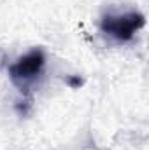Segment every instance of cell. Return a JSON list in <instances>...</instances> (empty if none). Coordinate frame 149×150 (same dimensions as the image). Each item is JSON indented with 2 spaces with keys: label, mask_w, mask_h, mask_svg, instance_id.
<instances>
[{
  "label": "cell",
  "mask_w": 149,
  "mask_h": 150,
  "mask_svg": "<svg viewBox=\"0 0 149 150\" xmlns=\"http://www.w3.org/2000/svg\"><path fill=\"white\" fill-rule=\"evenodd\" d=\"M146 25L144 14L137 11L123 14H105L100 21V30L117 42H128Z\"/></svg>",
  "instance_id": "7a4b0ae2"
},
{
  "label": "cell",
  "mask_w": 149,
  "mask_h": 150,
  "mask_svg": "<svg viewBox=\"0 0 149 150\" xmlns=\"http://www.w3.org/2000/svg\"><path fill=\"white\" fill-rule=\"evenodd\" d=\"M44 65H46L44 51L34 49L9 67V77L14 86H18L21 91H27L37 82V79L44 70Z\"/></svg>",
  "instance_id": "6da1fadb"
}]
</instances>
